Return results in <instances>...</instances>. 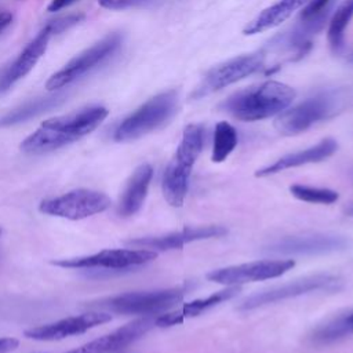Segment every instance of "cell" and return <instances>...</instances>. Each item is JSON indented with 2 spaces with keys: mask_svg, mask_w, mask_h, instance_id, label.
<instances>
[{
  "mask_svg": "<svg viewBox=\"0 0 353 353\" xmlns=\"http://www.w3.org/2000/svg\"><path fill=\"white\" fill-rule=\"evenodd\" d=\"M109 114L105 106H88L69 114L57 116L26 137L19 148L28 154H44L79 141L94 131Z\"/></svg>",
  "mask_w": 353,
  "mask_h": 353,
  "instance_id": "obj_1",
  "label": "cell"
},
{
  "mask_svg": "<svg viewBox=\"0 0 353 353\" xmlns=\"http://www.w3.org/2000/svg\"><path fill=\"white\" fill-rule=\"evenodd\" d=\"M295 98L290 85L269 80L230 95L221 108L241 121H256L285 110Z\"/></svg>",
  "mask_w": 353,
  "mask_h": 353,
  "instance_id": "obj_2",
  "label": "cell"
},
{
  "mask_svg": "<svg viewBox=\"0 0 353 353\" xmlns=\"http://www.w3.org/2000/svg\"><path fill=\"white\" fill-rule=\"evenodd\" d=\"M204 131L200 124H189L183 130L176 152L163 174V194L172 207H181L185 201L192 167L201 153Z\"/></svg>",
  "mask_w": 353,
  "mask_h": 353,
  "instance_id": "obj_3",
  "label": "cell"
},
{
  "mask_svg": "<svg viewBox=\"0 0 353 353\" xmlns=\"http://www.w3.org/2000/svg\"><path fill=\"white\" fill-rule=\"evenodd\" d=\"M185 291L186 290L183 287H176L154 291L125 292L90 302L87 306L91 309H103L105 312L119 314L153 316L170 309L172 305L179 302L183 298Z\"/></svg>",
  "mask_w": 353,
  "mask_h": 353,
  "instance_id": "obj_4",
  "label": "cell"
},
{
  "mask_svg": "<svg viewBox=\"0 0 353 353\" xmlns=\"http://www.w3.org/2000/svg\"><path fill=\"white\" fill-rule=\"evenodd\" d=\"M176 102L175 91H165L150 98L117 125L113 135L114 141H134L161 127L174 114Z\"/></svg>",
  "mask_w": 353,
  "mask_h": 353,
  "instance_id": "obj_5",
  "label": "cell"
},
{
  "mask_svg": "<svg viewBox=\"0 0 353 353\" xmlns=\"http://www.w3.org/2000/svg\"><path fill=\"white\" fill-rule=\"evenodd\" d=\"M110 204L112 200L108 194L92 189L79 188L65 194L40 201L39 211L50 216L80 221L106 211Z\"/></svg>",
  "mask_w": 353,
  "mask_h": 353,
  "instance_id": "obj_6",
  "label": "cell"
},
{
  "mask_svg": "<svg viewBox=\"0 0 353 353\" xmlns=\"http://www.w3.org/2000/svg\"><path fill=\"white\" fill-rule=\"evenodd\" d=\"M156 256L157 252L148 248H109L91 255L52 261L51 263L65 269L125 270L145 265L156 259Z\"/></svg>",
  "mask_w": 353,
  "mask_h": 353,
  "instance_id": "obj_7",
  "label": "cell"
},
{
  "mask_svg": "<svg viewBox=\"0 0 353 353\" xmlns=\"http://www.w3.org/2000/svg\"><path fill=\"white\" fill-rule=\"evenodd\" d=\"M121 46V36L119 33H112L103 37L101 41L95 43L76 58L69 61L61 70L54 73L46 83V88L48 91L59 90L74 80L80 79L90 70L95 69L101 63H103L108 58H110Z\"/></svg>",
  "mask_w": 353,
  "mask_h": 353,
  "instance_id": "obj_8",
  "label": "cell"
},
{
  "mask_svg": "<svg viewBox=\"0 0 353 353\" xmlns=\"http://www.w3.org/2000/svg\"><path fill=\"white\" fill-rule=\"evenodd\" d=\"M265 58L261 52L255 54H245L236 58H232L226 62H222L214 68H211L204 79L203 83L194 92V98L207 95L210 92L222 90L233 83H237L250 74H254L259 69L263 68Z\"/></svg>",
  "mask_w": 353,
  "mask_h": 353,
  "instance_id": "obj_9",
  "label": "cell"
},
{
  "mask_svg": "<svg viewBox=\"0 0 353 353\" xmlns=\"http://www.w3.org/2000/svg\"><path fill=\"white\" fill-rule=\"evenodd\" d=\"M294 266L295 262L292 259H265L215 269L207 274V279L223 285H240L250 281L279 277Z\"/></svg>",
  "mask_w": 353,
  "mask_h": 353,
  "instance_id": "obj_10",
  "label": "cell"
},
{
  "mask_svg": "<svg viewBox=\"0 0 353 353\" xmlns=\"http://www.w3.org/2000/svg\"><path fill=\"white\" fill-rule=\"evenodd\" d=\"M338 277L331 276V274H313V276H306L298 280H294L291 283L279 285V287H273L261 292H256L254 295H250L248 298H245L239 309L240 310H251V309H256L269 303H274L279 301H284L288 298H294V296H299L303 294H309L313 291H319V290H324V288H332L338 284Z\"/></svg>",
  "mask_w": 353,
  "mask_h": 353,
  "instance_id": "obj_11",
  "label": "cell"
},
{
  "mask_svg": "<svg viewBox=\"0 0 353 353\" xmlns=\"http://www.w3.org/2000/svg\"><path fill=\"white\" fill-rule=\"evenodd\" d=\"M332 99L327 95L309 98L302 103L281 112L274 121V127L281 135H296L325 119L332 112Z\"/></svg>",
  "mask_w": 353,
  "mask_h": 353,
  "instance_id": "obj_12",
  "label": "cell"
},
{
  "mask_svg": "<svg viewBox=\"0 0 353 353\" xmlns=\"http://www.w3.org/2000/svg\"><path fill=\"white\" fill-rule=\"evenodd\" d=\"M110 320L112 314L109 312L94 310L25 330L23 335L34 341H61L73 335L84 334L88 330L105 324Z\"/></svg>",
  "mask_w": 353,
  "mask_h": 353,
  "instance_id": "obj_13",
  "label": "cell"
},
{
  "mask_svg": "<svg viewBox=\"0 0 353 353\" xmlns=\"http://www.w3.org/2000/svg\"><path fill=\"white\" fill-rule=\"evenodd\" d=\"M153 327L154 317L145 316L66 353H116L138 341Z\"/></svg>",
  "mask_w": 353,
  "mask_h": 353,
  "instance_id": "obj_14",
  "label": "cell"
},
{
  "mask_svg": "<svg viewBox=\"0 0 353 353\" xmlns=\"http://www.w3.org/2000/svg\"><path fill=\"white\" fill-rule=\"evenodd\" d=\"M228 233V229L218 225H208L200 228H185L179 232H172L163 236H148L127 240L125 244L134 248H148L153 251H168L183 247L188 243L221 237Z\"/></svg>",
  "mask_w": 353,
  "mask_h": 353,
  "instance_id": "obj_15",
  "label": "cell"
},
{
  "mask_svg": "<svg viewBox=\"0 0 353 353\" xmlns=\"http://www.w3.org/2000/svg\"><path fill=\"white\" fill-rule=\"evenodd\" d=\"M347 240L335 234L292 236L269 245L268 251L277 254H325L346 248Z\"/></svg>",
  "mask_w": 353,
  "mask_h": 353,
  "instance_id": "obj_16",
  "label": "cell"
},
{
  "mask_svg": "<svg viewBox=\"0 0 353 353\" xmlns=\"http://www.w3.org/2000/svg\"><path fill=\"white\" fill-rule=\"evenodd\" d=\"M52 36L51 30L44 26L43 30L23 48V51L18 55V58L8 66L6 73L0 77V92H4L11 88L18 80L25 77L46 52L48 40Z\"/></svg>",
  "mask_w": 353,
  "mask_h": 353,
  "instance_id": "obj_17",
  "label": "cell"
},
{
  "mask_svg": "<svg viewBox=\"0 0 353 353\" xmlns=\"http://www.w3.org/2000/svg\"><path fill=\"white\" fill-rule=\"evenodd\" d=\"M336 149H338L336 141H334L332 138H325L314 146H310L307 149L294 152V153L280 157L273 164H269V165L258 170L255 172V176H268V175H273V174H277V172L288 170V168L323 161V160L328 159L330 156H332Z\"/></svg>",
  "mask_w": 353,
  "mask_h": 353,
  "instance_id": "obj_18",
  "label": "cell"
},
{
  "mask_svg": "<svg viewBox=\"0 0 353 353\" xmlns=\"http://www.w3.org/2000/svg\"><path fill=\"white\" fill-rule=\"evenodd\" d=\"M152 178L153 168L150 164H141L132 172L119 203L117 212L120 216H131L141 210L146 199Z\"/></svg>",
  "mask_w": 353,
  "mask_h": 353,
  "instance_id": "obj_19",
  "label": "cell"
},
{
  "mask_svg": "<svg viewBox=\"0 0 353 353\" xmlns=\"http://www.w3.org/2000/svg\"><path fill=\"white\" fill-rule=\"evenodd\" d=\"M307 1L309 0H279L270 7L262 10L252 21H250L245 25L243 33L245 36H252L276 28L285 19H288L298 8L305 6Z\"/></svg>",
  "mask_w": 353,
  "mask_h": 353,
  "instance_id": "obj_20",
  "label": "cell"
},
{
  "mask_svg": "<svg viewBox=\"0 0 353 353\" xmlns=\"http://www.w3.org/2000/svg\"><path fill=\"white\" fill-rule=\"evenodd\" d=\"M63 101H65V95L57 94V95L43 97V98H37V99L25 102L23 105L10 110L8 113H6L4 116L0 117V128L17 125V124L25 123L28 120H32L46 112L55 109Z\"/></svg>",
  "mask_w": 353,
  "mask_h": 353,
  "instance_id": "obj_21",
  "label": "cell"
},
{
  "mask_svg": "<svg viewBox=\"0 0 353 353\" xmlns=\"http://www.w3.org/2000/svg\"><path fill=\"white\" fill-rule=\"evenodd\" d=\"M353 17V0H345L334 12L328 26V43L334 52H339L345 47V30Z\"/></svg>",
  "mask_w": 353,
  "mask_h": 353,
  "instance_id": "obj_22",
  "label": "cell"
},
{
  "mask_svg": "<svg viewBox=\"0 0 353 353\" xmlns=\"http://www.w3.org/2000/svg\"><path fill=\"white\" fill-rule=\"evenodd\" d=\"M350 334H352V331H350V327L347 323V313H343V314L327 321L325 324L317 327L310 334L309 339L313 345L323 346V345L334 343Z\"/></svg>",
  "mask_w": 353,
  "mask_h": 353,
  "instance_id": "obj_23",
  "label": "cell"
},
{
  "mask_svg": "<svg viewBox=\"0 0 353 353\" xmlns=\"http://www.w3.org/2000/svg\"><path fill=\"white\" fill-rule=\"evenodd\" d=\"M237 145V131L228 121H219L214 131V145L211 159L214 163L223 161Z\"/></svg>",
  "mask_w": 353,
  "mask_h": 353,
  "instance_id": "obj_24",
  "label": "cell"
},
{
  "mask_svg": "<svg viewBox=\"0 0 353 353\" xmlns=\"http://www.w3.org/2000/svg\"><path fill=\"white\" fill-rule=\"evenodd\" d=\"M240 292V287L239 285H228L225 290H221L218 292L211 294L207 298H201V299H196L193 302H189L186 305H183L179 312L182 314V317H193V316H199L203 312L219 305L223 301H228L233 296H236Z\"/></svg>",
  "mask_w": 353,
  "mask_h": 353,
  "instance_id": "obj_25",
  "label": "cell"
},
{
  "mask_svg": "<svg viewBox=\"0 0 353 353\" xmlns=\"http://www.w3.org/2000/svg\"><path fill=\"white\" fill-rule=\"evenodd\" d=\"M290 192L298 200L317 204H332L339 199L338 192L327 188H313L306 185H291Z\"/></svg>",
  "mask_w": 353,
  "mask_h": 353,
  "instance_id": "obj_26",
  "label": "cell"
},
{
  "mask_svg": "<svg viewBox=\"0 0 353 353\" xmlns=\"http://www.w3.org/2000/svg\"><path fill=\"white\" fill-rule=\"evenodd\" d=\"M99 6L108 10H127V8H149L160 3V0H98Z\"/></svg>",
  "mask_w": 353,
  "mask_h": 353,
  "instance_id": "obj_27",
  "label": "cell"
},
{
  "mask_svg": "<svg viewBox=\"0 0 353 353\" xmlns=\"http://www.w3.org/2000/svg\"><path fill=\"white\" fill-rule=\"evenodd\" d=\"M83 18H84L83 14H73V15H68V17L54 19V21L48 22L46 26L51 30L52 34H57V33H61V32L69 29L70 26L79 23Z\"/></svg>",
  "mask_w": 353,
  "mask_h": 353,
  "instance_id": "obj_28",
  "label": "cell"
},
{
  "mask_svg": "<svg viewBox=\"0 0 353 353\" xmlns=\"http://www.w3.org/2000/svg\"><path fill=\"white\" fill-rule=\"evenodd\" d=\"M330 1L331 0H309L301 14V18L307 19V18H312V17L323 12L324 10H327Z\"/></svg>",
  "mask_w": 353,
  "mask_h": 353,
  "instance_id": "obj_29",
  "label": "cell"
},
{
  "mask_svg": "<svg viewBox=\"0 0 353 353\" xmlns=\"http://www.w3.org/2000/svg\"><path fill=\"white\" fill-rule=\"evenodd\" d=\"M19 341L15 338H0V353H10L17 349Z\"/></svg>",
  "mask_w": 353,
  "mask_h": 353,
  "instance_id": "obj_30",
  "label": "cell"
},
{
  "mask_svg": "<svg viewBox=\"0 0 353 353\" xmlns=\"http://www.w3.org/2000/svg\"><path fill=\"white\" fill-rule=\"evenodd\" d=\"M73 1H74V0H51V3L48 4L47 10H48L50 12H55V11H59V10L65 8L66 6L72 4Z\"/></svg>",
  "mask_w": 353,
  "mask_h": 353,
  "instance_id": "obj_31",
  "label": "cell"
},
{
  "mask_svg": "<svg viewBox=\"0 0 353 353\" xmlns=\"http://www.w3.org/2000/svg\"><path fill=\"white\" fill-rule=\"evenodd\" d=\"M12 22V14L8 11L0 12V32H3Z\"/></svg>",
  "mask_w": 353,
  "mask_h": 353,
  "instance_id": "obj_32",
  "label": "cell"
},
{
  "mask_svg": "<svg viewBox=\"0 0 353 353\" xmlns=\"http://www.w3.org/2000/svg\"><path fill=\"white\" fill-rule=\"evenodd\" d=\"M347 323H349L350 331H352V334H353V312H349V313H347Z\"/></svg>",
  "mask_w": 353,
  "mask_h": 353,
  "instance_id": "obj_33",
  "label": "cell"
},
{
  "mask_svg": "<svg viewBox=\"0 0 353 353\" xmlns=\"http://www.w3.org/2000/svg\"><path fill=\"white\" fill-rule=\"evenodd\" d=\"M345 214L349 215V216H353V203L349 204V205L345 208Z\"/></svg>",
  "mask_w": 353,
  "mask_h": 353,
  "instance_id": "obj_34",
  "label": "cell"
},
{
  "mask_svg": "<svg viewBox=\"0 0 353 353\" xmlns=\"http://www.w3.org/2000/svg\"><path fill=\"white\" fill-rule=\"evenodd\" d=\"M347 62L349 63H352L353 65V51L349 54V57H347Z\"/></svg>",
  "mask_w": 353,
  "mask_h": 353,
  "instance_id": "obj_35",
  "label": "cell"
},
{
  "mask_svg": "<svg viewBox=\"0 0 353 353\" xmlns=\"http://www.w3.org/2000/svg\"><path fill=\"white\" fill-rule=\"evenodd\" d=\"M1 233H3V230H1V229H0V236H1Z\"/></svg>",
  "mask_w": 353,
  "mask_h": 353,
  "instance_id": "obj_36",
  "label": "cell"
}]
</instances>
